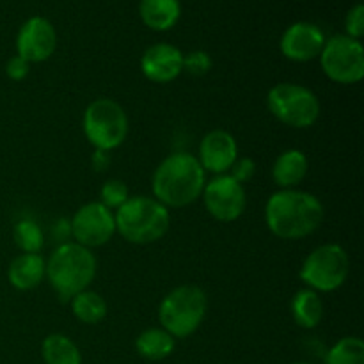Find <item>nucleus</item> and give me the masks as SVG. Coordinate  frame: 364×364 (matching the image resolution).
<instances>
[{
	"label": "nucleus",
	"mask_w": 364,
	"mask_h": 364,
	"mask_svg": "<svg viewBox=\"0 0 364 364\" xmlns=\"http://www.w3.org/2000/svg\"><path fill=\"white\" fill-rule=\"evenodd\" d=\"M71 238L82 247H102L116 233V217L112 210L100 201L80 206L70 219Z\"/></svg>",
	"instance_id": "obj_10"
},
{
	"label": "nucleus",
	"mask_w": 364,
	"mask_h": 364,
	"mask_svg": "<svg viewBox=\"0 0 364 364\" xmlns=\"http://www.w3.org/2000/svg\"><path fill=\"white\" fill-rule=\"evenodd\" d=\"M206 311H208V299L205 291L194 284H183L169 291L160 302L159 322L171 336L183 340L199 329Z\"/></svg>",
	"instance_id": "obj_5"
},
{
	"label": "nucleus",
	"mask_w": 364,
	"mask_h": 364,
	"mask_svg": "<svg viewBox=\"0 0 364 364\" xmlns=\"http://www.w3.org/2000/svg\"><path fill=\"white\" fill-rule=\"evenodd\" d=\"M238 159V144L226 130H212L199 144V164L205 173L226 174Z\"/></svg>",
	"instance_id": "obj_15"
},
{
	"label": "nucleus",
	"mask_w": 364,
	"mask_h": 364,
	"mask_svg": "<svg viewBox=\"0 0 364 364\" xmlns=\"http://www.w3.org/2000/svg\"><path fill=\"white\" fill-rule=\"evenodd\" d=\"M71 311L78 322L85 326H96L107 316L109 306L98 291L84 290L71 299Z\"/></svg>",
	"instance_id": "obj_22"
},
{
	"label": "nucleus",
	"mask_w": 364,
	"mask_h": 364,
	"mask_svg": "<svg viewBox=\"0 0 364 364\" xmlns=\"http://www.w3.org/2000/svg\"><path fill=\"white\" fill-rule=\"evenodd\" d=\"M6 73H7V77L14 82L23 80V78H27L28 73H31V63H27L25 59H21L20 55L11 57L6 64Z\"/></svg>",
	"instance_id": "obj_29"
},
{
	"label": "nucleus",
	"mask_w": 364,
	"mask_h": 364,
	"mask_svg": "<svg viewBox=\"0 0 364 364\" xmlns=\"http://www.w3.org/2000/svg\"><path fill=\"white\" fill-rule=\"evenodd\" d=\"M294 364H309V363H294Z\"/></svg>",
	"instance_id": "obj_32"
},
{
	"label": "nucleus",
	"mask_w": 364,
	"mask_h": 364,
	"mask_svg": "<svg viewBox=\"0 0 364 364\" xmlns=\"http://www.w3.org/2000/svg\"><path fill=\"white\" fill-rule=\"evenodd\" d=\"M174 348H176V338L171 336L162 327L142 331L135 340V350L148 361H162L173 354Z\"/></svg>",
	"instance_id": "obj_19"
},
{
	"label": "nucleus",
	"mask_w": 364,
	"mask_h": 364,
	"mask_svg": "<svg viewBox=\"0 0 364 364\" xmlns=\"http://www.w3.org/2000/svg\"><path fill=\"white\" fill-rule=\"evenodd\" d=\"M141 70L149 82L169 84L183 73V53L169 43H156L142 53Z\"/></svg>",
	"instance_id": "obj_14"
},
{
	"label": "nucleus",
	"mask_w": 364,
	"mask_h": 364,
	"mask_svg": "<svg viewBox=\"0 0 364 364\" xmlns=\"http://www.w3.org/2000/svg\"><path fill=\"white\" fill-rule=\"evenodd\" d=\"M326 364H364V343L358 336H345L329 348Z\"/></svg>",
	"instance_id": "obj_23"
},
{
	"label": "nucleus",
	"mask_w": 364,
	"mask_h": 364,
	"mask_svg": "<svg viewBox=\"0 0 364 364\" xmlns=\"http://www.w3.org/2000/svg\"><path fill=\"white\" fill-rule=\"evenodd\" d=\"M308 156L301 149H287L276 159L272 180L279 188H295L308 176Z\"/></svg>",
	"instance_id": "obj_17"
},
{
	"label": "nucleus",
	"mask_w": 364,
	"mask_h": 364,
	"mask_svg": "<svg viewBox=\"0 0 364 364\" xmlns=\"http://www.w3.org/2000/svg\"><path fill=\"white\" fill-rule=\"evenodd\" d=\"M139 14L151 31H169L181 16L180 0H141Z\"/></svg>",
	"instance_id": "obj_18"
},
{
	"label": "nucleus",
	"mask_w": 364,
	"mask_h": 364,
	"mask_svg": "<svg viewBox=\"0 0 364 364\" xmlns=\"http://www.w3.org/2000/svg\"><path fill=\"white\" fill-rule=\"evenodd\" d=\"M45 364H82L80 348L66 334H48L41 343Z\"/></svg>",
	"instance_id": "obj_21"
},
{
	"label": "nucleus",
	"mask_w": 364,
	"mask_h": 364,
	"mask_svg": "<svg viewBox=\"0 0 364 364\" xmlns=\"http://www.w3.org/2000/svg\"><path fill=\"white\" fill-rule=\"evenodd\" d=\"M205 206L213 219L220 223H233L247 206V194L244 185L238 183L230 174H219L203 188Z\"/></svg>",
	"instance_id": "obj_11"
},
{
	"label": "nucleus",
	"mask_w": 364,
	"mask_h": 364,
	"mask_svg": "<svg viewBox=\"0 0 364 364\" xmlns=\"http://www.w3.org/2000/svg\"><path fill=\"white\" fill-rule=\"evenodd\" d=\"M128 198H130L128 187L119 180L105 181L102 191H100V203L109 210H117L128 201Z\"/></svg>",
	"instance_id": "obj_25"
},
{
	"label": "nucleus",
	"mask_w": 364,
	"mask_h": 364,
	"mask_svg": "<svg viewBox=\"0 0 364 364\" xmlns=\"http://www.w3.org/2000/svg\"><path fill=\"white\" fill-rule=\"evenodd\" d=\"M114 217L117 233L135 245L159 242L171 226L169 208L148 196L128 198V201L117 208Z\"/></svg>",
	"instance_id": "obj_4"
},
{
	"label": "nucleus",
	"mask_w": 364,
	"mask_h": 364,
	"mask_svg": "<svg viewBox=\"0 0 364 364\" xmlns=\"http://www.w3.org/2000/svg\"><path fill=\"white\" fill-rule=\"evenodd\" d=\"M96 267L98 263L91 249L82 247L77 242H66L53 249L46 262L45 276L60 301H71L95 281Z\"/></svg>",
	"instance_id": "obj_3"
},
{
	"label": "nucleus",
	"mask_w": 364,
	"mask_h": 364,
	"mask_svg": "<svg viewBox=\"0 0 364 364\" xmlns=\"http://www.w3.org/2000/svg\"><path fill=\"white\" fill-rule=\"evenodd\" d=\"M320 64L323 73L336 84H358L364 77V48L359 39L347 34L326 39Z\"/></svg>",
	"instance_id": "obj_9"
},
{
	"label": "nucleus",
	"mask_w": 364,
	"mask_h": 364,
	"mask_svg": "<svg viewBox=\"0 0 364 364\" xmlns=\"http://www.w3.org/2000/svg\"><path fill=\"white\" fill-rule=\"evenodd\" d=\"M210 70H212V57L205 50H194L183 55V71L192 77H203Z\"/></svg>",
	"instance_id": "obj_26"
},
{
	"label": "nucleus",
	"mask_w": 364,
	"mask_h": 364,
	"mask_svg": "<svg viewBox=\"0 0 364 364\" xmlns=\"http://www.w3.org/2000/svg\"><path fill=\"white\" fill-rule=\"evenodd\" d=\"M57 32L43 16H32L20 27L16 36V55L27 63H43L55 52Z\"/></svg>",
	"instance_id": "obj_12"
},
{
	"label": "nucleus",
	"mask_w": 364,
	"mask_h": 364,
	"mask_svg": "<svg viewBox=\"0 0 364 364\" xmlns=\"http://www.w3.org/2000/svg\"><path fill=\"white\" fill-rule=\"evenodd\" d=\"M13 238L21 252H31V255H39L45 245L43 230L32 219L18 220L13 228Z\"/></svg>",
	"instance_id": "obj_24"
},
{
	"label": "nucleus",
	"mask_w": 364,
	"mask_h": 364,
	"mask_svg": "<svg viewBox=\"0 0 364 364\" xmlns=\"http://www.w3.org/2000/svg\"><path fill=\"white\" fill-rule=\"evenodd\" d=\"M255 173H256V162L255 160L247 159V156H244V159H237V162H235L233 167L230 169V176H233L235 180L242 185L247 183V181L255 176Z\"/></svg>",
	"instance_id": "obj_28"
},
{
	"label": "nucleus",
	"mask_w": 364,
	"mask_h": 364,
	"mask_svg": "<svg viewBox=\"0 0 364 364\" xmlns=\"http://www.w3.org/2000/svg\"><path fill=\"white\" fill-rule=\"evenodd\" d=\"M267 107L277 121L291 128H309L320 117V100L301 84L274 85L267 95Z\"/></svg>",
	"instance_id": "obj_7"
},
{
	"label": "nucleus",
	"mask_w": 364,
	"mask_h": 364,
	"mask_svg": "<svg viewBox=\"0 0 364 364\" xmlns=\"http://www.w3.org/2000/svg\"><path fill=\"white\" fill-rule=\"evenodd\" d=\"M291 316L302 329H315L323 318V301L318 291L304 288L291 299Z\"/></svg>",
	"instance_id": "obj_20"
},
{
	"label": "nucleus",
	"mask_w": 364,
	"mask_h": 364,
	"mask_svg": "<svg viewBox=\"0 0 364 364\" xmlns=\"http://www.w3.org/2000/svg\"><path fill=\"white\" fill-rule=\"evenodd\" d=\"M46 274V262L41 255L21 252L9 263L7 279L16 290L27 291L38 287Z\"/></svg>",
	"instance_id": "obj_16"
},
{
	"label": "nucleus",
	"mask_w": 364,
	"mask_h": 364,
	"mask_svg": "<svg viewBox=\"0 0 364 364\" xmlns=\"http://www.w3.org/2000/svg\"><path fill=\"white\" fill-rule=\"evenodd\" d=\"M323 215L322 201L299 188H279L265 205L267 226L283 240H301L313 235L322 226Z\"/></svg>",
	"instance_id": "obj_1"
},
{
	"label": "nucleus",
	"mask_w": 364,
	"mask_h": 364,
	"mask_svg": "<svg viewBox=\"0 0 364 364\" xmlns=\"http://www.w3.org/2000/svg\"><path fill=\"white\" fill-rule=\"evenodd\" d=\"M52 237L57 242V245L71 242V223L70 219H59L52 226Z\"/></svg>",
	"instance_id": "obj_30"
},
{
	"label": "nucleus",
	"mask_w": 364,
	"mask_h": 364,
	"mask_svg": "<svg viewBox=\"0 0 364 364\" xmlns=\"http://www.w3.org/2000/svg\"><path fill=\"white\" fill-rule=\"evenodd\" d=\"M205 174L194 155L187 151L171 153L153 173V196L166 208H183L201 198L206 185Z\"/></svg>",
	"instance_id": "obj_2"
},
{
	"label": "nucleus",
	"mask_w": 364,
	"mask_h": 364,
	"mask_svg": "<svg viewBox=\"0 0 364 364\" xmlns=\"http://www.w3.org/2000/svg\"><path fill=\"white\" fill-rule=\"evenodd\" d=\"M350 274V258L338 244H323L308 255L301 267V279L308 288L322 294L343 287Z\"/></svg>",
	"instance_id": "obj_8"
},
{
	"label": "nucleus",
	"mask_w": 364,
	"mask_h": 364,
	"mask_svg": "<svg viewBox=\"0 0 364 364\" xmlns=\"http://www.w3.org/2000/svg\"><path fill=\"white\" fill-rule=\"evenodd\" d=\"M326 45V34L322 28L309 21H297L290 25L281 36V52L287 59L295 63H308L322 53Z\"/></svg>",
	"instance_id": "obj_13"
},
{
	"label": "nucleus",
	"mask_w": 364,
	"mask_h": 364,
	"mask_svg": "<svg viewBox=\"0 0 364 364\" xmlns=\"http://www.w3.org/2000/svg\"><path fill=\"white\" fill-rule=\"evenodd\" d=\"M345 31H347L348 38L361 39L364 34V6L363 4H355L347 14L345 20Z\"/></svg>",
	"instance_id": "obj_27"
},
{
	"label": "nucleus",
	"mask_w": 364,
	"mask_h": 364,
	"mask_svg": "<svg viewBox=\"0 0 364 364\" xmlns=\"http://www.w3.org/2000/svg\"><path fill=\"white\" fill-rule=\"evenodd\" d=\"M82 128L95 149L112 151L119 148L128 135V116L123 107L110 98L91 102L82 117Z\"/></svg>",
	"instance_id": "obj_6"
},
{
	"label": "nucleus",
	"mask_w": 364,
	"mask_h": 364,
	"mask_svg": "<svg viewBox=\"0 0 364 364\" xmlns=\"http://www.w3.org/2000/svg\"><path fill=\"white\" fill-rule=\"evenodd\" d=\"M109 166H110V153L102 151V149H95V153H92V167H95V171L102 173V171H105Z\"/></svg>",
	"instance_id": "obj_31"
}]
</instances>
